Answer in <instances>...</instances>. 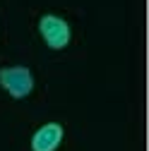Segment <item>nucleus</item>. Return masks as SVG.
<instances>
[{"label":"nucleus","mask_w":149,"mask_h":151,"mask_svg":"<svg viewBox=\"0 0 149 151\" xmlns=\"http://www.w3.org/2000/svg\"><path fill=\"white\" fill-rule=\"evenodd\" d=\"M39 31L43 36V41L51 46V48H65L67 41H70V27L65 19H60V17H55V14H46L41 17V22H39Z\"/></svg>","instance_id":"f03ea898"},{"label":"nucleus","mask_w":149,"mask_h":151,"mask_svg":"<svg viewBox=\"0 0 149 151\" xmlns=\"http://www.w3.org/2000/svg\"><path fill=\"white\" fill-rule=\"evenodd\" d=\"M0 84L14 99H24L34 89V77L27 67H5L0 70Z\"/></svg>","instance_id":"f257e3e1"},{"label":"nucleus","mask_w":149,"mask_h":151,"mask_svg":"<svg viewBox=\"0 0 149 151\" xmlns=\"http://www.w3.org/2000/svg\"><path fill=\"white\" fill-rule=\"evenodd\" d=\"M60 139H63V127L58 122H48L31 137V149L34 151H55Z\"/></svg>","instance_id":"7ed1b4c3"}]
</instances>
